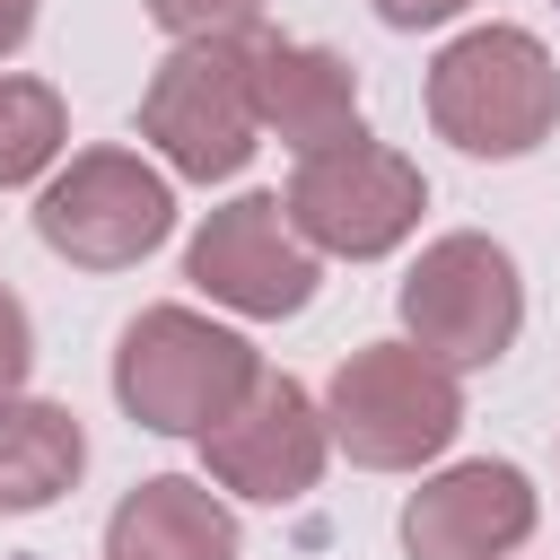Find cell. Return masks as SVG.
Wrapping results in <instances>:
<instances>
[{"label":"cell","instance_id":"obj_1","mask_svg":"<svg viewBox=\"0 0 560 560\" xmlns=\"http://www.w3.org/2000/svg\"><path fill=\"white\" fill-rule=\"evenodd\" d=\"M262 385V359L201 324L192 306H149L122 350H114V394L131 402L140 429H166V438H210L219 420H236V402Z\"/></svg>","mask_w":560,"mask_h":560},{"label":"cell","instance_id":"obj_2","mask_svg":"<svg viewBox=\"0 0 560 560\" xmlns=\"http://www.w3.org/2000/svg\"><path fill=\"white\" fill-rule=\"evenodd\" d=\"M429 122L472 158H525L560 122V70L525 26H472L429 70Z\"/></svg>","mask_w":560,"mask_h":560},{"label":"cell","instance_id":"obj_3","mask_svg":"<svg viewBox=\"0 0 560 560\" xmlns=\"http://www.w3.org/2000/svg\"><path fill=\"white\" fill-rule=\"evenodd\" d=\"M455 420H464V394H455L446 359H429L411 341L350 350L332 376V402H324V429L350 446V464H376V472L429 464L455 438Z\"/></svg>","mask_w":560,"mask_h":560},{"label":"cell","instance_id":"obj_4","mask_svg":"<svg viewBox=\"0 0 560 560\" xmlns=\"http://www.w3.org/2000/svg\"><path fill=\"white\" fill-rule=\"evenodd\" d=\"M140 131L175 158V175H236L254 158V44H175L140 96Z\"/></svg>","mask_w":560,"mask_h":560},{"label":"cell","instance_id":"obj_5","mask_svg":"<svg viewBox=\"0 0 560 560\" xmlns=\"http://www.w3.org/2000/svg\"><path fill=\"white\" fill-rule=\"evenodd\" d=\"M420 201H429L420 166L394 158V149H376L368 131L341 140V149L298 158V175H289V192H280L289 228H298L306 245H324V254H350V262L394 254V245L420 228Z\"/></svg>","mask_w":560,"mask_h":560},{"label":"cell","instance_id":"obj_6","mask_svg":"<svg viewBox=\"0 0 560 560\" xmlns=\"http://www.w3.org/2000/svg\"><path fill=\"white\" fill-rule=\"evenodd\" d=\"M166 228H175V192H166V175H149L131 149H88V158H70V166L44 184V201H35V236H44L52 254H70L79 271H122V262H140L149 245H166Z\"/></svg>","mask_w":560,"mask_h":560},{"label":"cell","instance_id":"obj_7","mask_svg":"<svg viewBox=\"0 0 560 560\" xmlns=\"http://www.w3.org/2000/svg\"><path fill=\"white\" fill-rule=\"evenodd\" d=\"M402 324L429 359L446 368H490L516 324H525V289H516V262L490 245V236H438L411 280H402Z\"/></svg>","mask_w":560,"mask_h":560},{"label":"cell","instance_id":"obj_8","mask_svg":"<svg viewBox=\"0 0 560 560\" xmlns=\"http://www.w3.org/2000/svg\"><path fill=\"white\" fill-rule=\"evenodd\" d=\"M192 280L236 315H298L315 298V254L289 228L280 192H245L210 210V228L192 236Z\"/></svg>","mask_w":560,"mask_h":560},{"label":"cell","instance_id":"obj_9","mask_svg":"<svg viewBox=\"0 0 560 560\" xmlns=\"http://www.w3.org/2000/svg\"><path fill=\"white\" fill-rule=\"evenodd\" d=\"M324 438H332V429H324V411L306 402V385L262 376V385L236 402V420H219V429L201 438V455H210V481H219V490L280 508V499L315 490V472H324Z\"/></svg>","mask_w":560,"mask_h":560},{"label":"cell","instance_id":"obj_10","mask_svg":"<svg viewBox=\"0 0 560 560\" xmlns=\"http://www.w3.org/2000/svg\"><path fill=\"white\" fill-rule=\"evenodd\" d=\"M534 534V490L516 464H455L402 508L411 560H499Z\"/></svg>","mask_w":560,"mask_h":560},{"label":"cell","instance_id":"obj_11","mask_svg":"<svg viewBox=\"0 0 560 560\" xmlns=\"http://www.w3.org/2000/svg\"><path fill=\"white\" fill-rule=\"evenodd\" d=\"M254 114L298 158L359 140V79L324 44H254Z\"/></svg>","mask_w":560,"mask_h":560},{"label":"cell","instance_id":"obj_12","mask_svg":"<svg viewBox=\"0 0 560 560\" xmlns=\"http://www.w3.org/2000/svg\"><path fill=\"white\" fill-rule=\"evenodd\" d=\"M105 560H236V516L201 490V481H140L114 525H105Z\"/></svg>","mask_w":560,"mask_h":560},{"label":"cell","instance_id":"obj_13","mask_svg":"<svg viewBox=\"0 0 560 560\" xmlns=\"http://www.w3.org/2000/svg\"><path fill=\"white\" fill-rule=\"evenodd\" d=\"M88 464V438L61 402H0V508L26 516V508H52Z\"/></svg>","mask_w":560,"mask_h":560},{"label":"cell","instance_id":"obj_14","mask_svg":"<svg viewBox=\"0 0 560 560\" xmlns=\"http://www.w3.org/2000/svg\"><path fill=\"white\" fill-rule=\"evenodd\" d=\"M61 149V96L44 79H0V184L44 175Z\"/></svg>","mask_w":560,"mask_h":560},{"label":"cell","instance_id":"obj_15","mask_svg":"<svg viewBox=\"0 0 560 560\" xmlns=\"http://www.w3.org/2000/svg\"><path fill=\"white\" fill-rule=\"evenodd\" d=\"M149 18L184 44H245V26L262 18V0H149Z\"/></svg>","mask_w":560,"mask_h":560},{"label":"cell","instance_id":"obj_16","mask_svg":"<svg viewBox=\"0 0 560 560\" xmlns=\"http://www.w3.org/2000/svg\"><path fill=\"white\" fill-rule=\"evenodd\" d=\"M26 359H35V332H26V306L0 289V402L26 385Z\"/></svg>","mask_w":560,"mask_h":560},{"label":"cell","instance_id":"obj_17","mask_svg":"<svg viewBox=\"0 0 560 560\" xmlns=\"http://www.w3.org/2000/svg\"><path fill=\"white\" fill-rule=\"evenodd\" d=\"M464 0H376V18L385 26H438V18H455Z\"/></svg>","mask_w":560,"mask_h":560},{"label":"cell","instance_id":"obj_18","mask_svg":"<svg viewBox=\"0 0 560 560\" xmlns=\"http://www.w3.org/2000/svg\"><path fill=\"white\" fill-rule=\"evenodd\" d=\"M26 26H35V0H0V52H18Z\"/></svg>","mask_w":560,"mask_h":560}]
</instances>
